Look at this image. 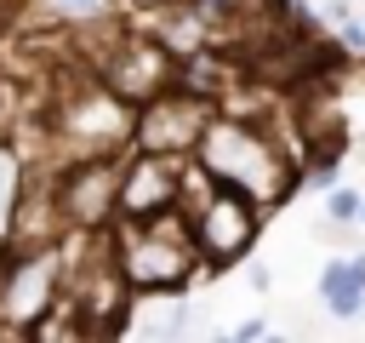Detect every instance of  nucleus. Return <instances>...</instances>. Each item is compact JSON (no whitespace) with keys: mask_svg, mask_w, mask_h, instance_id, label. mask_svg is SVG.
Listing matches in <instances>:
<instances>
[{"mask_svg":"<svg viewBox=\"0 0 365 343\" xmlns=\"http://www.w3.org/2000/svg\"><path fill=\"white\" fill-rule=\"evenodd\" d=\"M188 160L211 177V183H228L240 189L245 200L257 206H279L291 189H297V160L245 114H228L217 109L200 131V143L188 149Z\"/></svg>","mask_w":365,"mask_h":343,"instance_id":"1","label":"nucleus"},{"mask_svg":"<svg viewBox=\"0 0 365 343\" xmlns=\"http://www.w3.org/2000/svg\"><path fill=\"white\" fill-rule=\"evenodd\" d=\"M120 154H80L51 166V194H57V217L63 229H108L114 223V200H120Z\"/></svg>","mask_w":365,"mask_h":343,"instance_id":"4","label":"nucleus"},{"mask_svg":"<svg viewBox=\"0 0 365 343\" xmlns=\"http://www.w3.org/2000/svg\"><path fill=\"white\" fill-rule=\"evenodd\" d=\"M182 172H188V154L125 149V160H120V200H114V217H148V212H160V206H177V194H182Z\"/></svg>","mask_w":365,"mask_h":343,"instance_id":"7","label":"nucleus"},{"mask_svg":"<svg viewBox=\"0 0 365 343\" xmlns=\"http://www.w3.org/2000/svg\"><path fill=\"white\" fill-rule=\"evenodd\" d=\"M120 103H148L154 91H165V86H177V57L148 34V29H137V23H125L120 29V40L97 57V69H91Z\"/></svg>","mask_w":365,"mask_h":343,"instance_id":"5","label":"nucleus"},{"mask_svg":"<svg viewBox=\"0 0 365 343\" xmlns=\"http://www.w3.org/2000/svg\"><path fill=\"white\" fill-rule=\"evenodd\" d=\"M319 297L336 320H354L365 309V257H336L319 269Z\"/></svg>","mask_w":365,"mask_h":343,"instance_id":"8","label":"nucleus"},{"mask_svg":"<svg viewBox=\"0 0 365 343\" xmlns=\"http://www.w3.org/2000/svg\"><path fill=\"white\" fill-rule=\"evenodd\" d=\"M108 252L114 269L125 274L131 297L143 292H182L194 274V240H188V217L182 206H160L148 217H114L108 223Z\"/></svg>","mask_w":365,"mask_h":343,"instance_id":"2","label":"nucleus"},{"mask_svg":"<svg viewBox=\"0 0 365 343\" xmlns=\"http://www.w3.org/2000/svg\"><path fill=\"white\" fill-rule=\"evenodd\" d=\"M46 11H51L57 23H86V17L114 11V0H46Z\"/></svg>","mask_w":365,"mask_h":343,"instance_id":"11","label":"nucleus"},{"mask_svg":"<svg viewBox=\"0 0 365 343\" xmlns=\"http://www.w3.org/2000/svg\"><path fill=\"white\" fill-rule=\"evenodd\" d=\"M359 223H365V200H359Z\"/></svg>","mask_w":365,"mask_h":343,"instance_id":"15","label":"nucleus"},{"mask_svg":"<svg viewBox=\"0 0 365 343\" xmlns=\"http://www.w3.org/2000/svg\"><path fill=\"white\" fill-rule=\"evenodd\" d=\"M325 194H331V200H325V217H331L336 229H348V223H359V194H354V189H342V183H331Z\"/></svg>","mask_w":365,"mask_h":343,"instance_id":"12","label":"nucleus"},{"mask_svg":"<svg viewBox=\"0 0 365 343\" xmlns=\"http://www.w3.org/2000/svg\"><path fill=\"white\" fill-rule=\"evenodd\" d=\"M131 11H148V6H171V0H125Z\"/></svg>","mask_w":365,"mask_h":343,"instance_id":"14","label":"nucleus"},{"mask_svg":"<svg viewBox=\"0 0 365 343\" xmlns=\"http://www.w3.org/2000/svg\"><path fill=\"white\" fill-rule=\"evenodd\" d=\"M17 189H23V154L11 143H0V234H6V217H11Z\"/></svg>","mask_w":365,"mask_h":343,"instance_id":"10","label":"nucleus"},{"mask_svg":"<svg viewBox=\"0 0 365 343\" xmlns=\"http://www.w3.org/2000/svg\"><path fill=\"white\" fill-rule=\"evenodd\" d=\"M125 326H137L143 337H188L194 314H188V303H137L131 297V320Z\"/></svg>","mask_w":365,"mask_h":343,"instance_id":"9","label":"nucleus"},{"mask_svg":"<svg viewBox=\"0 0 365 343\" xmlns=\"http://www.w3.org/2000/svg\"><path fill=\"white\" fill-rule=\"evenodd\" d=\"M234 337H245V343H251V337H268V320H245Z\"/></svg>","mask_w":365,"mask_h":343,"instance_id":"13","label":"nucleus"},{"mask_svg":"<svg viewBox=\"0 0 365 343\" xmlns=\"http://www.w3.org/2000/svg\"><path fill=\"white\" fill-rule=\"evenodd\" d=\"M188 240H194V257L211 263V269H228L240 263L251 246H257V229H262V206L245 200L240 189L228 183H211L188 212Z\"/></svg>","mask_w":365,"mask_h":343,"instance_id":"3","label":"nucleus"},{"mask_svg":"<svg viewBox=\"0 0 365 343\" xmlns=\"http://www.w3.org/2000/svg\"><path fill=\"white\" fill-rule=\"evenodd\" d=\"M217 114L211 97L188 91V86H165L148 103L131 109V149H160V154H188L205 131V120Z\"/></svg>","mask_w":365,"mask_h":343,"instance_id":"6","label":"nucleus"}]
</instances>
